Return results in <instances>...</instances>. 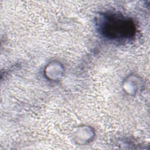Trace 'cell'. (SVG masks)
I'll return each instance as SVG.
<instances>
[{
    "label": "cell",
    "mask_w": 150,
    "mask_h": 150,
    "mask_svg": "<svg viewBox=\"0 0 150 150\" xmlns=\"http://www.w3.org/2000/svg\"><path fill=\"white\" fill-rule=\"evenodd\" d=\"M105 28L108 29V32L112 34L115 38H125L131 32V28H127L128 22L122 18L118 17H112L107 19Z\"/></svg>",
    "instance_id": "1"
}]
</instances>
